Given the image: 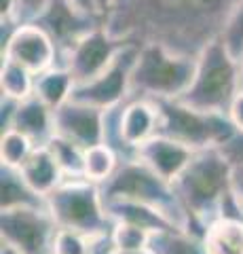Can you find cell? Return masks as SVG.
Returning <instances> with one entry per match:
<instances>
[{"mask_svg": "<svg viewBox=\"0 0 243 254\" xmlns=\"http://www.w3.org/2000/svg\"><path fill=\"white\" fill-rule=\"evenodd\" d=\"M241 0H114L104 17L112 36L127 45H161L197 58L218 41Z\"/></svg>", "mask_w": 243, "mask_h": 254, "instance_id": "1", "label": "cell"}, {"mask_svg": "<svg viewBox=\"0 0 243 254\" xmlns=\"http://www.w3.org/2000/svg\"><path fill=\"white\" fill-rule=\"evenodd\" d=\"M174 189L188 216V229L201 235L209 222L220 218L233 197L229 163L220 148L197 150L174 180Z\"/></svg>", "mask_w": 243, "mask_h": 254, "instance_id": "2", "label": "cell"}, {"mask_svg": "<svg viewBox=\"0 0 243 254\" xmlns=\"http://www.w3.org/2000/svg\"><path fill=\"white\" fill-rule=\"evenodd\" d=\"M197 58L169 51L161 45L138 47L136 66L131 72V98L178 100L193 83Z\"/></svg>", "mask_w": 243, "mask_h": 254, "instance_id": "3", "label": "cell"}, {"mask_svg": "<svg viewBox=\"0 0 243 254\" xmlns=\"http://www.w3.org/2000/svg\"><path fill=\"white\" fill-rule=\"evenodd\" d=\"M47 210L59 229L83 233L91 240H106L114 227L101 189L85 178H66L53 189L47 195Z\"/></svg>", "mask_w": 243, "mask_h": 254, "instance_id": "4", "label": "cell"}, {"mask_svg": "<svg viewBox=\"0 0 243 254\" xmlns=\"http://www.w3.org/2000/svg\"><path fill=\"white\" fill-rule=\"evenodd\" d=\"M241 91V64L226 51L220 38L197 55L191 87L182 95L184 104L203 113L226 115L233 98Z\"/></svg>", "mask_w": 243, "mask_h": 254, "instance_id": "5", "label": "cell"}, {"mask_svg": "<svg viewBox=\"0 0 243 254\" xmlns=\"http://www.w3.org/2000/svg\"><path fill=\"white\" fill-rule=\"evenodd\" d=\"M101 197L108 199H131L146 203L150 208L163 212L180 229H188V216L180 203V197L174 189V182L161 178L142 159H129L119 165L114 176L101 185Z\"/></svg>", "mask_w": 243, "mask_h": 254, "instance_id": "6", "label": "cell"}, {"mask_svg": "<svg viewBox=\"0 0 243 254\" xmlns=\"http://www.w3.org/2000/svg\"><path fill=\"white\" fill-rule=\"evenodd\" d=\"M161 125L159 133L193 150L220 148L235 133L229 117L220 113H203L182 100H156Z\"/></svg>", "mask_w": 243, "mask_h": 254, "instance_id": "7", "label": "cell"}, {"mask_svg": "<svg viewBox=\"0 0 243 254\" xmlns=\"http://www.w3.org/2000/svg\"><path fill=\"white\" fill-rule=\"evenodd\" d=\"M59 227L45 208L0 212V240L19 254H55Z\"/></svg>", "mask_w": 243, "mask_h": 254, "instance_id": "8", "label": "cell"}, {"mask_svg": "<svg viewBox=\"0 0 243 254\" xmlns=\"http://www.w3.org/2000/svg\"><path fill=\"white\" fill-rule=\"evenodd\" d=\"M138 58V45H125L116 60L93 81L76 85L72 100L96 106L99 110H112L131 98V72Z\"/></svg>", "mask_w": 243, "mask_h": 254, "instance_id": "9", "label": "cell"}, {"mask_svg": "<svg viewBox=\"0 0 243 254\" xmlns=\"http://www.w3.org/2000/svg\"><path fill=\"white\" fill-rule=\"evenodd\" d=\"M2 60H11L41 74L59 64V51L36 23H2Z\"/></svg>", "mask_w": 243, "mask_h": 254, "instance_id": "10", "label": "cell"}, {"mask_svg": "<svg viewBox=\"0 0 243 254\" xmlns=\"http://www.w3.org/2000/svg\"><path fill=\"white\" fill-rule=\"evenodd\" d=\"M121 38L112 36L101 23L96 30H91L89 34H85L72 49H70L64 58H61V66H64L74 78V85H83L93 81L97 74L110 66L116 60V55L123 51Z\"/></svg>", "mask_w": 243, "mask_h": 254, "instance_id": "11", "label": "cell"}, {"mask_svg": "<svg viewBox=\"0 0 243 254\" xmlns=\"http://www.w3.org/2000/svg\"><path fill=\"white\" fill-rule=\"evenodd\" d=\"M34 23L41 26L51 36V41L55 43L59 51V62H61V58L85 34H89L91 30H96L104 21L96 13H91L85 6L74 2V0H49L47 9Z\"/></svg>", "mask_w": 243, "mask_h": 254, "instance_id": "12", "label": "cell"}, {"mask_svg": "<svg viewBox=\"0 0 243 254\" xmlns=\"http://www.w3.org/2000/svg\"><path fill=\"white\" fill-rule=\"evenodd\" d=\"M55 115V136L72 140L83 148H91L104 142L106 110L83 104L78 100H68L64 106L53 110Z\"/></svg>", "mask_w": 243, "mask_h": 254, "instance_id": "13", "label": "cell"}, {"mask_svg": "<svg viewBox=\"0 0 243 254\" xmlns=\"http://www.w3.org/2000/svg\"><path fill=\"white\" fill-rule=\"evenodd\" d=\"M4 129H17L26 133L30 140H34L36 146H45L55 136V115L36 95H30V98L13 104L11 117L4 123L2 131Z\"/></svg>", "mask_w": 243, "mask_h": 254, "instance_id": "14", "label": "cell"}, {"mask_svg": "<svg viewBox=\"0 0 243 254\" xmlns=\"http://www.w3.org/2000/svg\"><path fill=\"white\" fill-rule=\"evenodd\" d=\"M194 153L197 150L180 144V142L171 140L167 136L156 133L154 138L144 142L138 148V159H142L148 168H152L161 178L174 182L182 174V170L188 165V161H191V157Z\"/></svg>", "mask_w": 243, "mask_h": 254, "instance_id": "15", "label": "cell"}, {"mask_svg": "<svg viewBox=\"0 0 243 254\" xmlns=\"http://www.w3.org/2000/svg\"><path fill=\"white\" fill-rule=\"evenodd\" d=\"M108 216L112 218V222H125V225L140 227L148 233L156 231H165V229H180L171 222L165 214L150 208L146 203L131 201V199H108L106 201Z\"/></svg>", "mask_w": 243, "mask_h": 254, "instance_id": "16", "label": "cell"}, {"mask_svg": "<svg viewBox=\"0 0 243 254\" xmlns=\"http://www.w3.org/2000/svg\"><path fill=\"white\" fill-rule=\"evenodd\" d=\"M47 197H43L32 185L23 178L21 170L0 165V212L17 208H45Z\"/></svg>", "mask_w": 243, "mask_h": 254, "instance_id": "17", "label": "cell"}, {"mask_svg": "<svg viewBox=\"0 0 243 254\" xmlns=\"http://www.w3.org/2000/svg\"><path fill=\"white\" fill-rule=\"evenodd\" d=\"M21 174L34 190H38L43 197H47L53 189H57L61 182L66 180L64 172H61L57 159L53 157V153L49 150V146H36V150L26 163L21 165Z\"/></svg>", "mask_w": 243, "mask_h": 254, "instance_id": "18", "label": "cell"}, {"mask_svg": "<svg viewBox=\"0 0 243 254\" xmlns=\"http://www.w3.org/2000/svg\"><path fill=\"white\" fill-rule=\"evenodd\" d=\"M207 254H243V218L220 216L201 233Z\"/></svg>", "mask_w": 243, "mask_h": 254, "instance_id": "19", "label": "cell"}, {"mask_svg": "<svg viewBox=\"0 0 243 254\" xmlns=\"http://www.w3.org/2000/svg\"><path fill=\"white\" fill-rule=\"evenodd\" d=\"M74 78L68 70L57 64L45 72L36 74V83H34V95L41 102H45L51 110H57L59 106H64L68 100H72V91H74Z\"/></svg>", "mask_w": 243, "mask_h": 254, "instance_id": "20", "label": "cell"}, {"mask_svg": "<svg viewBox=\"0 0 243 254\" xmlns=\"http://www.w3.org/2000/svg\"><path fill=\"white\" fill-rule=\"evenodd\" d=\"M148 250L152 254H207L201 235L186 229H165L152 233Z\"/></svg>", "mask_w": 243, "mask_h": 254, "instance_id": "21", "label": "cell"}, {"mask_svg": "<svg viewBox=\"0 0 243 254\" xmlns=\"http://www.w3.org/2000/svg\"><path fill=\"white\" fill-rule=\"evenodd\" d=\"M121 157L116 155V150L108 144H96L85 150V161H83V178L93 182V185H106L108 180L114 176V172L121 165Z\"/></svg>", "mask_w": 243, "mask_h": 254, "instance_id": "22", "label": "cell"}, {"mask_svg": "<svg viewBox=\"0 0 243 254\" xmlns=\"http://www.w3.org/2000/svg\"><path fill=\"white\" fill-rule=\"evenodd\" d=\"M34 83L36 74H32L28 68H23L17 62L2 60V66H0V93H2L4 100L21 102L30 95H34Z\"/></svg>", "mask_w": 243, "mask_h": 254, "instance_id": "23", "label": "cell"}, {"mask_svg": "<svg viewBox=\"0 0 243 254\" xmlns=\"http://www.w3.org/2000/svg\"><path fill=\"white\" fill-rule=\"evenodd\" d=\"M36 150L34 140L17 129H4L0 136V165L6 168H21Z\"/></svg>", "mask_w": 243, "mask_h": 254, "instance_id": "24", "label": "cell"}, {"mask_svg": "<svg viewBox=\"0 0 243 254\" xmlns=\"http://www.w3.org/2000/svg\"><path fill=\"white\" fill-rule=\"evenodd\" d=\"M47 146L57 159L61 172L66 178H83V161H85V150L83 146L74 144L72 140H66L61 136H53Z\"/></svg>", "mask_w": 243, "mask_h": 254, "instance_id": "25", "label": "cell"}, {"mask_svg": "<svg viewBox=\"0 0 243 254\" xmlns=\"http://www.w3.org/2000/svg\"><path fill=\"white\" fill-rule=\"evenodd\" d=\"M220 153L229 163L231 174V193L243 205V131H235L220 146Z\"/></svg>", "mask_w": 243, "mask_h": 254, "instance_id": "26", "label": "cell"}, {"mask_svg": "<svg viewBox=\"0 0 243 254\" xmlns=\"http://www.w3.org/2000/svg\"><path fill=\"white\" fill-rule=\"evenodd\" d=\"M150 235L140 227L133 225H125V222H114L112 233H110V246L112 250H121V252H133V250H144L148 248Z\"/></svg>", "mask_w": 243, "mask_h": 254, "instance_id": "27", "label": "cell"}, {"mask_svg": "<svg viewBox=\"0 0 243 254\" xmlns=\"http://www.w3.org/2000/svg\"><path fill=\"white\" fill-rule=\"evenodd\" d=\"M220 43L226 47V51H229L235 60L243 58V0L235 6L231 17L226 19L224 23V30L220 34Z\"/></svg>", "mask_w": 243, "mask_h": 254, "instance_id": "28", "label": "cell"}, {"mask_svg": "<svg viewBox=\"0 0 243 254\" xmlns=\"http://www.w3.org/2000/svg\"><path fill=\"white\" fill-rule=\"evenodd\" d=\"M96 244L97 240H91L83 233L59 229L55 240V254H96Z\"/></svg>", "mask_w": 243, "mask_h": 254, "instance_id": "29", "label": "cell"}, {"mask_svg": "<svg viewBox=\"0 0 243 254\" xmlns=\"http://www.w3.org/2000/svg\"><path fill=\"white\" fill-rule=\"evenodd\" d=\"M49 0H15L13 23H34L47 9Z\"/></svg>", "mask_w": 243, "mask_h": 254, "instance_id": "30", "label": "cell"}, {"mask_svg": "<svg viewBox=\"0 0 243 254\" xmlns=\"http://www.w3.org/2000/svg\"><path fill=\"white\" fill-rule=\"evenodd\" d=\"M226 117L235 127V131H243V89L233 98L229 110H226Z\"/></svg>", "mask_w": 243, "mask_h": 254, "instance_id": "31", "label": "cell"}, {"mask_svg": "<svg viewBox=\"0 0 243 254\" xmlns=\"http://www.w3.org/2000/svg\"><path fill=\"white\" fill-rule=\"evenodd\" d=\"M112 4H114V0H93V11H96L97 17L104 21V17L108 15V11L112 9Z\"/></svg>", "mask_w": 243, "mask_h": 254, "instance_id": "32", "label": "cell"}, {"mask_svg": "<svg viewBox=\"0 0 243 254\" xmlns=\"http://www.w3.org/2000/svg\"><path fill=\"white\" fill-rule=\"evenodd\" d=\"M99 254H152L148 248L144 250H133V252H121V250H112V248H106V250H101Z\"/></svg>", "mask_w": 243, "mask_h": 254, "instance_id": "33", "label": "cell"}, {"mask_svg": "<svg viewBox=\"0 0 243 254\" xmlns=\"http://www.w3.org/2000/svg\"><path fill=\"white\" fill-rule=\"evenodd\" d=\"M74 2H78L81 6H85V9L91 11V13H96V11H93V0H74Z\"/></svg>", "mask_w": 243, "mask_h": 254, "instance_id": "34", "label": "cell"}, {"mask_svg": "<svg viewBox=\"0 0 243 254\" xmlns=\"http://www.w3.org/2000/svg\"><path fill=\"white\" fill-rule=\"evenodd\" d=\"M0 254H19L17 250H13V248H9V246H4L2 244V248H0Z\"/></svg>", "mask_w": 243, "mask_h": 254, "instance_id": "35", "label": "cell"}, {"mask_svg": "<svg viewBox=\"0 0 243 254\" xmlns=\"http://www.w3.org/2000/svg\"><path fill=\"white\" fill-rule=\"evenodd\" d=\"M239 64H241V89H243V58H241Z\"/></svg>", "mask_w": 243, "mask_h": 254, "instance_id": "36", "label": "cell"}]
</instances>
